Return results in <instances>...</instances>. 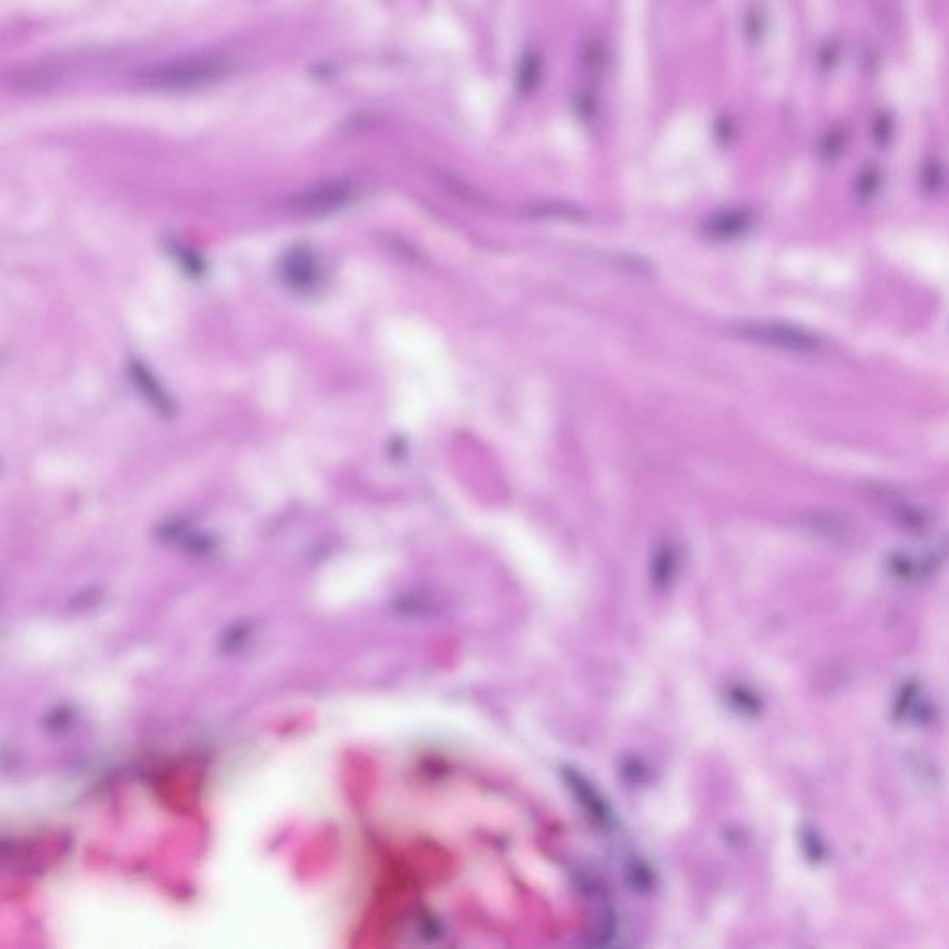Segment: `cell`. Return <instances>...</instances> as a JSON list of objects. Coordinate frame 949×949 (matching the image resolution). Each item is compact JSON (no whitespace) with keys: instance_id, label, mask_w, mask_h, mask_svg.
<instances>
[{"instance_id":"obj_17","label":"cell","mask_w":949,"mask_h":949,"mask_svg":"<svg viewBox=\"0 0 949 949\" xmlns=\"http://www.w3.org/2000/svg\"><path fill=\"white\" fill-rule=\"evenodd\" d=\"M169 251L173 253V256L177 258V262H180V264L184 266V269H186L188 273H191V275H197V273L201 271V262H199L188 249L180 247L178 243H171Z\"/></svg>"},{"instance_id":"obj_4","label":"cell","mask_w":949,"mask_h":949,"mask_svg":"<svg viewBox=\"0 0 949 949\" xmlns=\"http://www.w3.org/2000/svg\"><path fill=\"white\" fill-rule=\"evenodd\" d=\"M316 260V256L308 247H295L282 260V279L286 280V284L295 292L312 290L319 280Z\"/></svg>"},{"instance_id":"obj_10","label":"cell","mask_w":949,"mask_h":949,"mask_svg":"<svg viewBox=\"0 0 949 949\" xmlns=\"http://www.w3.org/2000/svg\"><path fill=\"white\" fill-rule=\"evenodd\" d=\"M894 716L898 720L927 723L931 720V707L922 697V688L916 683L905 684L894 705Z\"/></svg>"},{"instance_id":"obj_12","label":"cell","mask_w":949,"mask_h":949,"mask_svg":"<svg viewBox=\"0 0 949 949\" xmlns=\"http://www.w3.org/2000/svg\"><path fill=\"white\" fill-rule=\"evenodd\" d=\"M885 501L888 505H892V514H894V518H896V521H898L899 525H901L905 531L922 534V532L931 529L933 519L929 516V512H925L924 508L914 507L911 503H905V501H901V499H899L898 503H894V501L888 497V494H886Z\"/></svg>"},{"instance_id":"obj_11","label":"cell","mask_w":949,"mask_h":949,"mask_svg":"<svg viewBox=\"0 0 949 949\" xmlns=\"http://www.w3.org/2000/svg\"><path fill=\"white\" fill-rule=\"evenodd\" d=\"M801 521L809 527L810 531L820 532L823 536L829 538H846L849 527L846 519L838 514H833L829 510H810L801 516Z\"/></svg>"},{"instance_id":"obj_6","label":"cell","mask_w":949,"mask_h":949,"mask_svg":"<svg viewBox=\"0 0 949 949\" xmlns=\"http://www.w3.org/2000/svg\"><path fill=\"white\" fill-rule=\"evenodd\" d=\"M128 375H130V380L132 384L138 388V392L141 393V397L149 403V405L160 412L162 416H169L175 412V405H173V399L169 397V393L165 392L164 386L160 384V380L156 379L152 375L151 369L145 366L140 360H132L128 364Z\"/></svg>"},{"instance_id":"obj_15","label":"cell","mask_w":949,"mask_h":949,"mask_svg":"<svg viewBox=\"0 0 949 949\" xmlns=\"http://www.w3.org/2000/svg\"><path fill=\"white\" fill-rule=\"evenodd\" d=\"M801 848L812 862H820L825 857V844L820 835L810 827H803L801 831Z\"/></svg>"},{"instance_id":"obj_14","label":"cell","mask_w":949,"mask_h":949,"mask_svg":"<svg viewBox=\"0 0 949 949\" xmlns=\"http://www.w3.org/2000/svg\"><path fill=\"white\" fill-rule=\"evenodd\" d=\"M727 699L731 701L734 709L744 712V714H759L760 701L746 686H731L727 692Z\"/></svg>"},{"instance_id":"obj_3","label":"cell","mask_w":949,"mask_h":949,"mask_svg":"<svg viewBox=\"0 0 949 949\" xmlns=\"http://www.w3.org/2000/svg\"><path fill=\"white\" fill-rule=\"evenodd\" d=\"M944 558V551H925V553H909V551H896L886 560V570L888 573L905 583H914L933 575L938 570L940 562Z\"/></svg>"},{"instance_id":"obj_9","label":"cell","mask_w":949,"mask_h":949,"mask_svg":"<svg viewBox=\"0 0 949 949\" xmlns=\"http://www.w3.org/2000/svg\"><path fill=\"white\" fill-rule=\"evenodd\" d=\"M677 570H679L677 545L673 544L671 540H662L655 547L653 557H651V566H649L651 583L657 590H666L673 583Z\"/></svg>"},{"instance_id":"obj_2","label":"cell","mask_w":949,"mask_h":949,"mask_svg":"<svg viewBox=\"0 0 949 949\" xmlns=\"http://www.w3.org/2000/svg\"><path fill=\"white\" fill-rule=\"evenodd\" d=\"M228 69V58L217 54H201L156 65L147 75H143V78L147 86L154 88L190 89L206 86L223 78Z\"/></svg>"},{"instance_id":"obj_1","label":"cell","mask_w":949,"mask_h":949,"mask_svg":"<svg viewBox=\"0 0 949 949\" xmlns=\"http://www.w3.org/2000/svg\"><path fill=\"white\" fill-rule=\"evenodd\" d=\"M729 332L734 338L773 351L799 356H822L829 353V343L818 332L790 321L777 319H744L736 321Z\"/></svg>"},{"instance_id":"obj_16","label":"cell","mask_w":949,"mask_h":949,"mask_svg":"<svg viewBox=\"0 0 949 949\" xmlns=\"http://www.w3.org/2000/svg\"><path fill=\"white\" fill-rule=\"evenodd\" d=\"M621 773L629 783H642V777L646 775V766L644 762L636 757L621 760Z\"/></svg>"},{"instance_id":"obj_8","label":"cell","mask_w":949,"mask_h":949,"mask_svg":"<svg viewBox=\"0 0 949 949\" xmlns=\"http://www.w3.org/2000/svg\"><path fill=\"white\" fill-rule=\"evenodd\" d=\"M349 184H327L316 190L306 191L301 197L293 199V206L301 212H325L345 203L351 197Z\"/></svg>"},{"instance_id":"obj_7","label":"cell","mask_w":949,"mask_h":949,"mask_svg":"<svg viewBox=\"0 0 949 949\" xmlns=\"http://www.w3.org/2000/svg\"><path fill=\"white\" fill-rule=\"evenodd\" d=\"M753 225V217L744 210H725L707 219L703 234L712 241H731L746 234Z\"/></svg>"},{"instance_id":"obj_5","label":"cell","mask_w":949,"mask_h":949,"mask_svg":"<svg viewBox=\"0 0 949 949\" xmlns=\"http://www.w3.org/2000/svg\"><path fill=\"white\" fill-rule=\"evenodd\" d=\"M568 779H570V785L573 792H575V796L583 803L588 816L594 820L597 827H601L603 831L610 833L616 825V818H614V812L610 809L607 799L603 798L592 786V783L584 779L581 773L570 772L568 773Z\"/></svg>"},{"instance_id":"obj_13","label":"cell","mask_w":949,"mask_h":949,"mask_svg":"<svg viewBox=\"0 0 949 949\" xmlns=\"http://www.w3.org/2000/svg\"><path fill=\"white\" fill-rule=\"evenodd\" d=\"M625 874H627V879L629 883L633 886L634 890L638 892H647L651 890L653 885H655V877L651 874V870L647 868V864L640 861V859H633V861L627 862V868H625Z\"/></svg>"}]
</instances>
